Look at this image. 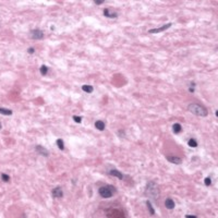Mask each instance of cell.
I'll return each mask as SVG.
<instances>
[{"instance_id":"cell-12","label":"cell","mask_w":218,"mask_h":218,"mask_svg":"<svg viewBox=\"0 0 218 218\" xmlns=\"http://www.w3.org/2000/svg\"><path fill=\"white\" fill-rule=\"evenodd\" d=\"M95 128H96L97 130H99V131H104L105 128H106V124H105V122L103 120H97L96 122H95Z\"/></svg>"},{"instance_id":"cell-3","label":"cell","mask_w":218,"mask_h":218,"mask_svg":"<svg viewBox=\"0 0 218 218\" xmlns=\"http://www.w3.org/2000/svg\"><path fill=\"white\" fill-rule=\"evenodd\" d=\"M115 192H116V189L114 185H104V187H100L98 190L99 195L104 199H110Z\"/></svg>"},{"instance_id":"cell-13","label":"cell","mask_w":218,"mask_h":218,"mask_svg":"<svg viewBox=\"0 0 218 218\" xmlns=\"http://www.w3.org/2000/svg\"><path fill=\"white\" fill-rule=\"evenodd\" d=\"M172 131H173V133H176V134L180 133V132L182 131V126H181V124H180V123H174V124L172 125Z\"/></svg>"},{"instance_id":"cell-1","label":"cell","mask_w":218,"mask_h":218,"mask_svg":"<svg viewBox=\"0 0 218 218\" xmlns=\"http://www.w3.org/2000/svg\"><path fill=\"white\" fill-rule=\"evenodd\" d=\"M188 109L190 112H192L195 116H199V117H207L208 115V111L207 109L202 105L199 104H190L188 106Z\"/></svg>"},{"instance_id":"cell-8","label":"cell","mask_w":218,"mask_h":218,"mask_svg":"<svg viewBox=\"0 0 218 218\" xmlns=\"http://www.w3.org/2000/svg\"><path fill=\"white\" fill-rule=\"evenodd\" d=\"M104 15L106 18H109V19H116L117 17H118V13L111 11V10H109V9H105L104 10Z\"/></svg>"},{"instance_id":"cell-28","label":"cell","mask_w":218,"mask_h":218,"mask_svg":"<svg viewBox=\"0 0 218 218\" xmlns=\"http://www.w3.org/2000/svg\"><path fill=\"white\" fill-rule=\"evenodd\" d=\"M1 128H2V125H1V123H0V130H1Z\"/></svg>"},{"instance_id":"cell-7","label":"cell","mask_w":218,"mask_h":218,"mask_svg":"<svg viewBox=\"0 0 218 218\" xmlns=\"http://www.w3.org/2000/svg\"><path fill=\"white\" fill-rule=\"evenodd\" d=\"M51 195L54 196V198L56 199H60L63 196V192H62V189L61 187H56L55 189H52L51 191Z\"/></svg>"},{"instance_id":"cell-16","label":"cell","mask_w":218,"mask_h":218,"mask_svg":"<svg viewBox=\"0 0 218 218\" xmlns=\"http://www.w3.org/2000/svg\"><path fill=\"white\" fill-rule=\"evenodd\" d=\"M56 144H57V146H58V148H59V150H61V151L65 150V143H63V141H62L61 139H58V140L56 141Z\"/></svg>"},{"instance_id":"cell-23","label":"cell","mask_w":218,"mask_h":218,"mask_svg":"<svg viewBox=\"0 0 218 218\" xmlns=\"http://www.w3.org/2000/svg\"><path fill=\"white\" fill-rule=\"evenodd\" d=\"M27 52L30 55H32V54H34L35 52V48H33V47H30V48L27 49Z\"/></svg>"},{"instance_id":"cell-17","label":"cell","mask_w":218,"mask_h":218,"mask_svg":"<svg viewBox=\"0 0 218 218\" xmlns=\"http://www.w3.org/2000/svg\"><path fill=\"white\" fill-rule=\"evenodd\" d=\"M188 145L190 146V147H198V141H196L195 139H190L189 141H188Z\"/></svg>"},{"instance_id":"cell-11","label":"cell","mask_w":218,"mask_h":218,"mask_svg":"<svg viewBox=\"0 0 218 218\" xmlns=\"http://www.w3.org/2000/svg\"><path fill=\"white\" fill-rule=\"evenodd\" d=\"M165 206L167 207L168 209H173L174 208V206H176V203H174V201L172 199H166V201H165Z\"/></svg>"},{"instance_id":"cell-4","label":"cell","mask_w":218,"mask_h":218,"mask_svg":"<svg viewBox=\"0 0 218 218\" xmlns=\"http://www.w3.org/2000/svg\"><path fill=\"white\" fill-rule=\"evenodd\" d=\"M171 25L172 23H168V24H165L163 26H160V27H157V29H152L148 31V33H151V34H156V33H161V32L164 31H167L169 27H171Z\"/></svg>"},{"instance_id":"cell-20","label":"cell","mask_w":218,"mask_h":218,"mask_svg":"<svg viewBox=\"0 0 218 218\" xmlns=\"http://www.w3.org/2000/svg\"><path fill=\"white\" fill-rule=\"evenodd\" d=\"M74 122H76V123H81L82 122V117H80V116H73L72 117Z\"/></svg>"},{"instance_id":"cell-27","label":"cell","mask_w":218,"mask_h":218,"mask_svg":"<svg viewBox=\"0 0 218 218\" xmlns=\"http://www.w3.org/2000/svg\"><path fill=\"white\" fill-rule=\"evenodd\" d=\"M190 87H193V88H194V87H195V83H194V82H191V83H190Z\"/></svg>"},{"instance_id":"cell-26","label":"cell","mask_w":218,"mask_h":218,"mask_svg":"<svg viewBox=\"0 0 218 218\" xmlns=\"http://www.w3.org/2000/svg\"><path fill=\"white\" fill-rule=\"evenodd\" d=\"M194 91H195V88H193V87H189V92H190V93H194Z\"/></svg>"},{"instance_id":"cell-24","label":"cell","mask_w":218,"mask_h":218,"mask_svg":"<svg viewBox=\"0 0 218 218\" xmlns=\"http://www.w3.org/2000/svg\"><path fill=\"white\" fill-rule=\"evenodd\" d=\"M94 3L95 4H102V3H104V0H94Z\"/></svg>"},{"instance_id":"cell-10","label":"cell","mask_w":218,"mask_h":218,"mask_svg":"<svg viewBox=\"0 0 218 218\" xmlns=\"http://www.w3.org/2000/svg\"><path fill=\"white\" fill-rule=\"evenodd\" d=\"M110 176H114V177H117L118 179H120V180H122L123 179V174H122L119 170H117V169H111V170H109V172H108Z\"/></svg>"},{"instance_id":"cell-21","label":"cell","mask_w":218,"mask_h":218,"mask_svg":"<svg viewBox=\"0 0 218 218\" xmlns=\"http://www.w3.org/2000/svg\"><path fill=\"white\" fill-rule=\"evenodd\" d=\"M1 179L3 180L4 182H9V180H10V177L8 176L7 173H1Z\"/></svg>"},{"instance_id":"cell-15","label":"cell","mask_w":218,"mask_h":218,"mask_svg":"<svg viewBox=\"0 0 218 218\" xmlns=\"http://www.w3.org/2000/svg\"><path fill=\"white\" fill-rule=\"evenodd\" d=\"M0 114H1V115H4V116H11V115H12V110L0 107Z\"/></svg>"},{"instance_id":"cell-19","label":"cell","mask_w":218,"mask_h":218,"mask_svg":"<svg viewBox=\"0 0 218 218\" xmlns=\"http://www.w3.org/2000/svg\"><path fill=\"white\" fill-rule=\"evenodd\" d=\"M39 72H40V74H43V75H46V74L48 73V67L45 66V65H43L39 68Z\"/></svg>"},{"instance_id":"cell-22","label":"cell","mask_w":218,"mask_h":218,"mask_svg":"<svg viewBox=\"0 0 218 218\" xmlns=\"http://www.w3.org/2000/svg\"><path fill=\"white\" fill-rule=\"evenodd\" d=\"M204 183H205V185H206V187H209V185L212 184V179H210L209 177L205 178V179H204Z\"/></svg>"},{"instance_id":"cell-9","label":"cell","mask_w":218,"mask_h":218,"mask_svg":"<svg viewBox=\"0 0 218 218\" xmlns=\"http://www.w3.org/2000/svg\"><path fill=\"white\" fill-rule=\"evenodd\" d=\"M167 160L170 161L171 164H176V165H180L182 163V159L177 156H167Z\"/></svg>"},{"instance_id":"cell-6","label":"cell","mask_w":218,"mask_h":218,"mask_svg":"<svg viewBox=\"0 0 218 218\" xmlns=\"http://www.w3.org/2000/svg\"><path fill=\"white\" fill-rule=\"evenodd\" d=\"M35 151L39 154V155L41 156H45V157H48L49 156V152L47 148H45L44 146H41V145H36L35 146Z\"/></svg>"},{"instance_id":"cell-2","label":"cell","mask_w":218,"mask_h":218,"mask_svg":"<svg viewBox=\"0 0 218 218\" xmlns=\"http://www.w3.org/2000/svg\"><path fill=\"white\" fill-rule=\"evenodd\" d=\"M145 194L151 196V198L157 200L158 195H159V191H158V187L156 185V183L154 181H150L146 184V189H145Z\"/></svg>"},{"instance_id":"cell-5","label":"cell","mask_w":218,"mask_h":218,"mask_svg":"<svg viewBox=\"0 0 218 218\" xmlns=\"http://www.w3.org/2000/svg\"><path fill=\"white\" fill-rule=\"evenodd\" d=\"M31 37L33 39H41L44 37V32L39 29H36V30H32L31 31Z\"/></svg>"},{"instance_id":"cell-14","label":"cell","mask_w":218,"mask_h":218,"mask_svg":"<svg viewBox=\"0 0 218 218\" xmlns=\"http://www.w3.org/2000/svg\"><path fill=\"white\" fill-rule=\"evenodd\" d=\"M82 89H83V92L88 93V94H91V93L94 92V87L92 86V85H83Z\"/></svg>"},{"instance_id":"cell-25","label":"cell","mask_w":218,"mask_h":218,"mask_svg":"<svg viewBox=\"0 0 218 218\" xmlns=\"http://www.w3.org/2000/svg\"><path fill=\"white\" fill-rule=\"evenodd\" d=\"M185 217L187 218H196L195 215H185Z\"/></svg>"},{"instance_id":"cell-18","label":"cell","mask_w":218,"mask_h":218,"mask_svg":"<svg viewBox=\"0 0 218 218\" xmlns=\"http://www.w3.org/2000/svg\"><path fill=\"white\" fill-rule=\"evenodd\" d=\"M146 205H147L148 210H150V214L151 215H155V209L153 208V205H152V203L150 201H146Z\"/></svg>"}]
</instances>
